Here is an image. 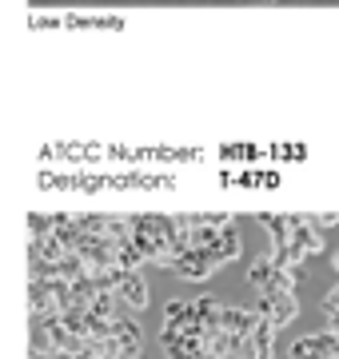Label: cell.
Instances as JSON below:
<instances>
[{"mask_svg":"<svg viewBox=\"0 0 339 359\" xmlns=\"http://www.w3.org/2000/svg\"><path fill=\"white\" fill-rule=\"evenodd\" d=\"M112 344L120 347V359H140V351H144L140 323L132 320V316H124V311H120L116 320H112Z\"/></svg>","mask_w":339,"mask_h":359,"instance_id":"obj_3","label":"cell"},{"mask_svg":"<svg viewBox=\"0 0 339 359\" xmlns=\"http://www.w3.org/2000/svg\"><path fill=\"white\" fill-rule=\"evenodd\" d=\"M220 256H223V264H232L240 256V231L232 224H223V231H220Z\"/></svg>","mask_w":339,"mask_h":359,"instance_id":"obj_5","label":"cell"},{"mask_svg":"<svg viewBox=\"0 0 339 359\" xmlns=\"http://www.w3.org/2000/svg\"><path fill=\"white\" fill-rule=\"evenodd\" d=\"M168 268L176 271V276H184V280H208L212 271L220 268V259L212 256V252L188 248V252H180V256H172V259H168Z\"/></svg>","mask_w":339,"mask_h":359,"instance_id":"obj_2","label":"cell"},{"mask_svg":"<svg viewBox=\"0 0 339 359\" xmlns=\"http://www.w3.org/2000/svg\"><path fill=\"white\" fill-rule=\"evenodd\" d=\"M116 295L128 304L132 311H144V308H148V283H144L140 271H128V276H124V283L116 287Z\"/></svg>","mask_w":339,"mask_h":359,"instance_id":"obj_4","label":"cell"},{"mask_svg":"<svg viewBox=\"0 0 339 359\" xmlns=\"http://www.w3.org/2000/svg\"><path fill=\"white\" fill-rule=\"evenodd\" d=\"M256 316H263V320H272L275 327H284V323L296 320V311H300V304H296V292H260V299H256Z\"/></svg>","mask_w":339,"mask_h":359,"instance_id":"obj_1","label":"cell"}]
</instances>
